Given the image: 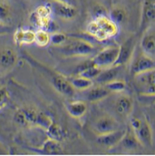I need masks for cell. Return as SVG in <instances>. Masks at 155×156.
<instances>
[{"mask_svg":"<svg viewBox=\"0 0 155 156\" xmlns=\"http://www.w3.org/2000/svg\"><path fill=\"white\" fill-rule=\"evenodd\" d=\"M86 30L98 41H104L117 35L119 28L110 17L99 14L88 23Z\"/></svg>","mask_w":155,"mask_h":156,"instance_id":"6da1fadb","label":"cell"},{"mask_svg":"<svg viewBox=\"0 0 155 156\" xmlns=\"http://www.w3.org/2000/svg\"><path fill=\"white\" fill-rule=\"evenodd\" d=\"M59 50L65 56L79 57L92 54L95 51V47L88 41H83V39H75L61 45Z\"/></svg>","mask_w":155,"mask_h":156,"instance_id":"7a4b0ae2","label":"cell"},{"mask_svg":"<svg viewBox=\"0 0 155 156\" xmlns=\"http://www.w3.org/2000/svg\"><path fill=\"white\" fill-rule=\"evenodd\" d=\"M45 71V73L48 75V77L50 78V82L52 83L53 87L58 91L60 94L71 97L74 95L75 93V88L71 84L70 81H68L64 76L61 74L55 72L54 70L50 68H46V67H42Z\"/></svg>","mask_w":155,"mask_h":156,"instance_id":"3957f363","label":"cell"},{"mask_svg":"<svg viewBox=\"0 0 155 156\" xmlns=\"http://www.w3.org/2000/svg\"><path fill=\"white\" fill-rule=\"evenodd\" d=\"M154 21H155V0H143L139 33L141 34L144 30L151 28V27H154Z\"/></svg>","mask_w":155,"mask_h":156,"instance_id":"277c9868","label":"cell"},{"mask_svg":"<svg viewBox=\"0 0 155 156\" xmlns=\"http://www.w3.org/2000/svg\"><path fill=\"white\" fill-rule=\"evenodd\" d=\"M119 55V46H109L106 47L92 58L95 66L100 69H105L115 65Z\"/></svg>","mask_w":155,"mask_h":156,"instance_id":"5b68a950","label":"cell"},{"mask_svg":"<svg viewBox=\"0 0 155 156\" xmlns=\"http://www.w3.org/2000/svg\"><path fill=\"white\" fill-rule=\"evenodd\" d=\"M136 52V51H135ZM132 64H131V74L134 77L136 75H139L148 71L155 70V62L154 59L151 57H148L143 52H139L138 55L134 53L132 58Z\"/></svg>","mask_w":155,"mask_h":156,"instance_id":"8992f818","label":"cell"},{"mask_svg":"<svg viewBox=\"0 0 155 156\" xmlns=\"http://www.w3.org/2000/svg\"><path fill=\"white\" fill-rule=\"evenodd\" d=\"M38 111L33 107H23L16 110L14 114V121L21 127H37Z\"/></svg>","mask_w":155,"mask_h":156,"instance_id":"52a82bcc","label":"cell"},{"mask_svg":"<svg viewBox=\"0 0 155 156\" xmlns=\"http://www.w3.org/2000/svg\"><path fill=\"white\" fill-rule=\"evenodd\" d=\"M50 6L52 14L63 20H73L78 15V9L73 4L52 0Z\"/></svg>","mask_w":155,"mask_h":156,"instance_id":"ba28073f","label":"cell"},{"mask_svg":"<svg viewBox=\"0 0 155 156\" xmlns=\"http://www.w3.org/2000/svg\"><path fill=\"white\" fill-rule=\"evenodd\" d=\"M136 41L135 37L128 38L125 42L121 44L119 46V55L116 63H115V66H123L129 64L136 51Z\"/></svg>","mask_w":155,"mask_h":156,"instance_id":"9c48e42d","label":"cell"},{"mask_svg":"<svg viewBox=\"0 0 155 156\" xmlns=\"http://www.w3.org/2000/svg\"><path fill=\"white\" fill-rule=\"evenodd\" d=\"M138 87L143 90L141 93L146 95H154L155 90V71L151 70L134 76Z\"/></svg>","mask_w":155,"mask_h":156,"instance_id":"30bf717a","label":"cell"},{"mask_svg":"<svg viewBox=\"0 0 155 156\" xmlns=\"http://www.w3.org/2000/svg\"><path fill=\"white\" fill-rule=\"evenodd\" d=\"M120 127V124L115 118L110 115H103L96 120L93 126V131L97 136L104 135L110 132L116 131Z\"/></svg>","mask_w":155,"mask_h":156,"instance_id":"8fae6325","label":"cell"},{"mask_svg":"<svg viewBox=\"0 0 155 156\" xmlns=\"http://www.w3.org/2000/svg\"><path fill=\"white\" fill-rule=\"evenodd\" d=\"M140 51L148 57L154 59L155 56V32L154 27L147 29L141 34L140 38Z\"/></svg>","mask_w":155,"mask_h":156,"instance_id":"7c38bea8","label":"cell"},{"mask_svg":"<svg viewBox=\"0 0 155 156\" xmlns=\"http://www.w3.org/2000/svg\"><path fill=\"white\" fill-rule=\"evenodd\" d=\"M132 133H134V135L136 136V140H138L139 144L144 145H151L152 129L146 119H140L139 126Z\"/></svg>","mask_w":155,"mask_h":156,"instance_id":"4fadbf2b","label":"cell"},{"mask_svg":"<svg viewBox=\"0 0 155 156\" xmlns=\"http://www.w3.org/2000/svg\"><path fill=\"white\" fill-rule=\"evenodd\" d=\"M126 132H127L126 130L118 129L116 131L104 133V135H99L97 136L96 140L99 144L105 146V147L111 148V147H114L115 145H117L119 142H121Z\"/></svg>","mask_w":155,"mask_h":156,"instance_id":"5bb4252c","label":"cell"},{"mask_svg":"<svg viewBox=\"0 0 155 156\" xmlns=\"http://www.w3.org/2000/svg\"><path fill=\"white\" fill-rule=\"evenodd\" d=\"M18 55L12 48H3L0 50V67L4 69H11L15 66Z\"/></svg>","mask_w":155,"mask_h":156,"instance_id":"9a60e30c","label":"cell"},{"mask_svg":"<svg viewBox=\"0 0 155 156\" xmlns=\"http://www.w3.org/2000/svg\"><path fill=\"white\" fill-rule=\"evenodd\" d=\"M116 109L117 112L125 117H130L134 110V103L130 96L121 95L116 100Z\"/></svg>","mask_w":155,"mask_h":156,"instance_id":"2e32d148","label":"cell"},{"mask_svg":"<svg viewBox=\"0 0 155 156\" xmlns=\"http://www.w3.org/2000/svg\"><path fill=\"white\" fill-rule=\"evenodd\" d=\"M41 154L45 155H58L63 152V147H62L61 141L52 140L48 137V140L43 142L41 148L38 149Z\"/></svg>","mask_w":155,"mask_h":156,"instance_id":"e0dca14e","label":"cell"},{"mask_svg":"<svg viewBox=\"0 0 155 156\" xmlns=\"http://www.w3.org/2000/svg\"><path fill=\"white\" fill-rule=\"evenodd\" d=\"M119 70H120V66H115V65L112 67H109V68L101 69L100 73L95 78L96 82L99 83L106 84L107 83L113 81V80L117 79L119 75Z\"/></svg>","mask_w":155,"mask_h":156,"instance_id":"ac0fdd59","label":"cell"},{"mask_svg":"<svg viewBox=\"0 0 155 156\" xmlns=\"http://www.w3.org/2000/svg\"><path fill=\"white\" fill-rule=\"evenodd\" d=\"M35 32L30 29H19L14 34V41L17 44L34 43Z\"/></svg>","mask_w":155,"mask_h":156,"instance_id":"d6986e66","label":"cell"},{"mask_svg":"<svg viewBox=\"0 0 155 156\" xmlns=\"http://www.w3.org/2000/svg\"><path fill=\"white\" fill-rule=\"evenodd\" d=\"M66 108H67V111L71 117L79 119L86 114L87 107L83 101L76 100V101L69 102V103L66 105Z\"/></svg>","mask_w":155,"mask_h":156,"instance_id":"ffe728a7","label":"cell"},{"mask_svg":"<svg viewBox=\"0 0 155 156\" xmlns=\"http://www.w3.org/2000/svg\"><path fill=\"white\" fill-rule=\"evenodd\" d=\"M86 93V99L90 102H97L106 98L110 94V90L106 87H95L88 88Z\"/></svg>","mask_w":155,"mask_h":156,"instance_id":"44dd1931","label":"cell"},{"mask_svg":"<svg viewBox=\"0 0 155 156\" xmlns=\"http://www.w3.org/2000/svg\"><path fill=\"white\" fill-rule=\"evenodd\" d=\"M46 133H47V136L49 139L52 140H58V141H63L65 139V132L63 130L59 124H57L56 122L52 121L51 124L49 125V127L46 129Z\"/></svg>","mask_w":155,"mask_h":156,"instance_id":"7402d4cb","label":"cell"},{"mask_svg":"<svg viewBox=\"0 0 155 156\" xmlns=\"http://www.w3.org/2000/svg\"><path fill=\"white\" fill-rule=\"evenodd\" d=\"M70 83L75 90H86L93 86V82H92V80L85 78V77L79 76V75H78V77L73 78L70 81Z\"/></svg>","mask_w":155,"mask_h":156,"instance_id":"603a6c76","label":"cell"},{"mask_svg":"<svg viewBox=\"0 0 155 156\" xmlns=\"http://www.w3.org/2000/svg\"><path fill=\"white\" fill-rule=\"evenodd\" d=\"M12 20V8L7 0H0V22L9 25Z\"/></svg>","mask_w":155,"mask_h":156,"instance_id":"cb8c5ba5","label":"cell"},{"mask_svg":"<svg viewBox=\"0 0 155 156\" xmlns=\"http://www.w3.org/2000/svg\"><path fill=\"white\" fill-rule=\"evenodd\" d=\"M111 19L116 23L117 25L119 24H122L124 23L127 18H128V13L127 10L124 7L122 6H116L114 7L111 12H110V16H109Z\"/></svg>","mask_w":155,"mask_h":156,"instance_id":"d4e9b609","label":"cell"},{"mask_svg":"<svg viewBox=\"0 0 155 156\" xmlns=\"http://www.w3.org/2000/svg\"><path fill=\"white\" fill-rule=\"evenodd\" d=\"M34 43H37L38 46L45 47L50 43V33H48L46 30L38 29L35 32Z\"/></svg>","mask_w":155,"mask_h":156,"instance_id":"484cf974","label":"cell"},{"mask_svg":"<svg viewBox=\"0 0 155 156\" xmlns=\"http://www.w3.org/2000/svg\"><path fill=\"white\" fill-rule=\"evenodd\" d=\"M105 87L110 90V92H122L127 88V84L124 81L115 79L105 84Z\"/></svg>","mask_w":155,"mask_h":156,"instance_id":"4316f807","label":"cell"},{"mask_svg":"<svg viewBox=\"0 0 155 156\" xmlns=\"http://www.w3.org/2000/svg\"><path fill=\"white\" fill-rule=\"evenodd\" d=\"M52 121H53V119L49 115L43 113L41 111H38V115L37 119V127L41 128L43 130H46V129L49 127V125L51 124Z\"/></svg>","mask_w":155,"mask_h":156,"instance_id":"83f0119b","label":"cell"},{"mask_svg":"<svg viewBox=\"0 0 155 156\" xmlns=\"http://www.w3.org/2000/svg\"><path fill=\"white\" fill-rule=\"evenodd\" d=\"M68 41V37L63 33L55 32L53 34H50V42L53 45L56 46H61L64 43H66Z\"/></svg>","mask_w":155,"mask_h":156,"instance_id":"f1b7e54d","label":"cell"},{"mask_svg":"<svg viewBox=\"0 0 155 156\" xmlns=\"http://www.w3.org/2000/svg\"><path fill=\"white\" fill-rule=\"evenodd\" d=\"M100 71H101V69L99 68V67L93 65V66L90 67V68L86 69L85 71H83V72L79 74V76H83V77H85V78L93 80L97 77V76H98Z\"/></svg>","mask_w":155,"mask_h":156,"instance_id":"f546056e","label":"cell"},{"mask_svg":"<svg viewBox=\"0 0 155 156\" xmlns=\"http://www.w3.org/2000/svg\"><path fill=\"white\" fill-rule=\"evenodd\" d=\"M39 17H51L52 16V9L50 4H43L37 7L34 11Z\"/></svg>","mask_w":155,"mask_h":156,"instance_id":"4dcf8cb0","label":"cell"},{"mask_svg":"<svg viewBox=\"0 0 155 156\" xmlns=\"http://www.w3.org/2000/svg\"><path fill=\"white\" fill-rule=\"evenodd\" d=\"M9 99H10V93L8 90L5 87H0V110L7 105Z\"/></svg>","mask_w":155,"mask_h":156,"instance_id":"1f68e13d","label":"cell"},{"mask_svg":"<svg viewBox=\"0 0 155 156\" xmlns=\"http://www.w3.org/2000/svg\"><path fill=\"white\" fill-rule=\"evenodd\" d=\"M10 30H11V28L9 27V25H6L0 22V35L7 34Z\"/></svg>","mask_w":155,"mask_h":156,"instance_id":"d6a6232c","label":"cell"},{"mask_svg":"<svg viewBox=\"0 0 155 156\" xmlns=\"http://www.w3.org/2000/svg\"><path fill=\"white\" fill-rule=\"evenodd\" d=\"M56 1L66 2V3H70V4H73V5H75V1H76V0H56Z\"/></svg>","mask_w":155,"mask_h":156,"instance_id":"836d02e7","label":"cell"},{"mask_svg":"<svg viewBox=\"0 0 155 156\" xmlns=\"http://www.w3.org/2000/svg\"><path fill=\"white\" fill-rule=\"evenodd\" d=\"M7 152H6V149L3 147V145L0 144V155L1 154H6Z\"/></svg>","mask_w":155,"mask_h":156,"instance_id":"e575fe53","label":"cell"}]
</instances>
